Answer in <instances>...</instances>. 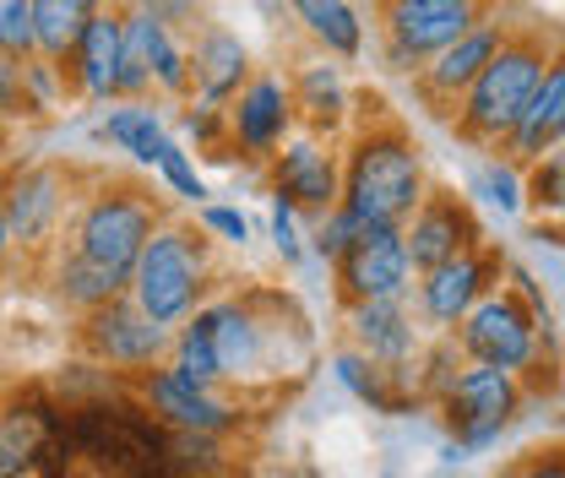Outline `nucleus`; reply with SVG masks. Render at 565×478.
Returning <instances> with one entry per match:
<instances>
[{"mask_svg": "<svg viewBox=\"0 0 565 478\" xmlns=\"http://www.w3.org/2000/svg\"><path fill=\"white\" fill-rule=\"evenodd\" d=\"M429 196L424 158L397 120H375L343 152V206L370 229H403Z\"/></svg>", "mask_w": 565, "mask_h": 478, "instance_id": "f257e3e1", "label": "nucleus"}, {"mask_svg": "<svg viewBox=\"0 0 565 478\" xmlns=\"http://www.w3.org/2000/svg\"><path fill=\"white\" fill-rule=\"evenodd\" d=\"M550 61H555V44H550L544 28H511L505 50L484 66V76L457 104L451 131L462 141H473V147H500L505 152L516 126H522V115H527V104H533V93H539V82H544V71H550Z\"/></svg>", "mask_w": 565, "mask_h": 478, "instance_id": "f03ea898", "label": "nucleus"}, {"mask_svg": "<svg viewBox=\"0 0 565 478\" xmlns=\"http://www.w3.org/2000/svg\"><path fill=\"white\" fill-rule=\"evenodd\" d=\"M158 229H163V212L152 202V191L109 180V185H98L87 202L76 206V217L66 229V251L82 256V262H98L109 273L131 277V267L141 262V251H147V240Z\"/></svg>", "mask_w": 565, "mask_h": 478, "instance_id": "7ed1b4c3", "label": "nucleus"}, {"mask_svg": "<svg viewBox=\"0 0 565 478\" xmlns=\"http://www.w3.org/2000/svg\"><path fill=\"white\" fill-rule=\"evenodd\" d=\"M207 273H212L207 240H196V229H185V223H163V229L147 240L141 262L131 267V299H137L158 327L180 332V327L202 310Z\"/></svg>", "mask_w": 565, "mask_h": 478, "instance_id": "20e7f679", "label": "nucleus"}, {"mask_svg": "<svg viewBox=\"0 0 565 478\" xmlns=\"http://www.w3.org/2000/svg\"><path fill=\"white\" fill-rule=\"evenodd\" d=\"M381 11V39H386V66L419 71L457 39H468L479 22H490V0H375Z\"/></svg>", "mask_w": 565, "mask_h": 478, "instance_id": "39448f33", "label": "nucleus"}, {"mask_svg": "<svg viewBox=\"0 0 565 478\" xmlns=\"http://www.w3.org/2000/svg\"><path fill=\"white\" fill-rule=\"evenodd\" d=\"M451 338H457L468 364H490V370H505V375L539 370V359H544V348H550V342H544V327L533 321V310L522 305V294H516L511 283H500L494 294H484Z\"/></svg>", "mask_w": 565, "mask_h": 478, "instance_id": "423d86ee", "label": "nucleus"}, {"mask_svg": "<svg viewBox=\"0 0 565 478\" xmlns=\"http://www.w3.org/2000/svg\"><path fill=\"white\" fill-rule=\"evenodd\" d=\"M435 408H440L451 446L484 452L522 413V375H505V370H490V364H462L457 381L435 397Z\"/></svg>", "mask_w": 565, "mask_h": 478, "instance_id": "0eeeda50", "label": "nucleus"}, {"mask_svg": "<svg viewBox=\"0 0 565 478\" xmlns=\"http://www.w3.org/2000/svg\"><path fill=\"white\" fill-rule=\"evenodd\" d=\"M76 338L87 348V359H98L109 370H141V375L158 370L163 353H174V332L158 327L131 294L115 299V305H104V310H93V316H82Z\"/></svg>", "mask_w": 565, "mask_h": 478, "instance_id": "6e6552de", "label": "nucleus"}, {"mask_svg": "<svg viewBox=\"0 0 565 478\" xmlns=\"http://www.w3.org/2000/svg\"><path fill=\"white\" fill-rule=\"evenodd\" d=\"M511 262L500 256V251H468V256H457V262H446V267H435V273H419L414 283V294H419V316L424 327H435L440 338H451L462 321H468V310L500 288V273H505Z\"/></svg>", "mask_w": 565, "mask_h": 478, "instance_id": "1a4fd4ad", "label": "nucleus"}, {"mask_svg": "<svg viewBox=\"0 0 565 478\" xmlns=\"http://www.w3.org/2000/svg\"><path fill=\"white\" fill-rule=\"evenodd\" d=\"M505 39H511V22L490 17V22H479L468 39H457L451 50H440L429 66L414 71V93H419L424 109L440 115V120H451V109L468 98V87H473V82L484 76V66L505 50Z\"/></svg>", "mask_w": 565, "mask_h": 478, "instance_id": "9d476101", "label": "nucleus"}, {"mask_svg": "<svg viewBox=\"0 0 565 478\" xmlns=\"http://www.w3.org/2000/svg\"><path fill=\"white\" fill-rule=\"evenodd\" d=\"M419 283L414 262H408V240L403 229H364L353 240V251L338 262V294L349 305H370V299H408V288Z\"/></svg>", "mask_w": 565, "mask_h": 478, "instance_id": "9b49d317", "label": "nucleus"}, {"mask_svg": "<svg viewBox=\"0 0 565 478\" xmlns=\"http://www.w3.org/2000/svg\"><path fill=\"white\" fill-rule=\"evenodd\" d=\"M403 240H408L414 273H435V267H446L468 251H484V229L457 191H429L419 212L403 223Z\"/></svg>", "mask_w": 565, "mask_h": 478, "instance_id": "f8f14e48", "label": "nucleus"}, {"mask_svg": "<svg viewBox=\"0 0 565 478\" xmlns=\"http://www.w3.org/2000/svg\"><path fill=\"white\" fill-rule=\"evenodd\" d=\"M273 196H282L299 217L321 223L327 212L343 206V163L316 137H294L273 158Z\"/></svg>", "mask_w": 565, "mask_h": 478, "instance_id": "ddd939ff", "label": "nucleus"}, {"mask_svg": "<svg viewBox=\"0 0 565 478\" xmlns=\"http://www.w3.org/2000/svg\"><path fill=\"white\" fill-rule=\"evenodd\" d=\"M0 191H6L17 251L39 256V251H50V245L61 240V217H66V174H61V169L28 163V169H17Z\"/></svg>", "mask_w": 565, "mask_h": 478, "instance_id": "4468645a", "label": "nucleus"}, {"mask_svg": "<svg viewBox=\"0 0 565 478\" xmlns=\"http://www.w3.org/2000/svg\"><path fill=\"white\" fill-rule=\"evenodd\" d=\"M294 131V93L278 76H250L245 93L228 104V141L245 158H278Z\"/></svg>", "mask_w": 565, "mask_h": 478, "instance_id": "2eb2a0df", "label": "nucleus"}, {"mask_svg": "<svg viewBox=\"0 0 565 478\" xmlns=\"http://www.w3.org/2000/svg\"><path fill=\"white\" fill-rule=\"evenodd\" d=\"M141 397H147L152 418H163L169 429H185V435H228V429L239 424V413L228 408L217 392L191 386V381L174 375L169 364H158V370L141 375Z\"/></svg>", "mask_w": 565, "mask_h": 478, "instance_id": "dca6fc26", "label": "nucleus"}, {"mask_svg": "<svg viewBox=\"0 0 565 478\" xmlns=\"http://www.w3.org/2000/svg\"><path fill=\"white\" fill-rule=\"evenodd\" d=\"M349 338L364 359H375L381 370H408L419 353V332L408 316V299H370V305H349Z\"/></svg>", "mask_w": 565, "mask_h": 478, "instance_id": "f3484780", "label": "nucleus"}, {"mask_svg": "<svg viewBox=\"0 0 565 478\" xmlns=\"http://www.w3.org/2000/svg\"><path fill=\"white\" fill-rule=\"evenodd\" d=\"M120 50H126V11H98L71 55V87L93 104H115L120 98Z\"/></svg>", "mask_w": 565, "mask_h": 478, "instance_id": "a211bd4d", "label": "nucleus"}, {"mask_svg": "<svg viewBox=\"0 0 565 478\" xmlns=\"http://www.w3.org/2000/svg\"><path fill=\"white\" fill-rule=\"evenodd\" d=\"M196 316H202V327L212 332L223 381L228 375L239 381V375L262 370V359H267V321L250 310V299H217V305H202Z\"/></svg>", "mask_w": 565, "mask_h": 478, "instance_id": "6ab92c4d", "label": "nucleus"}, {"mask_svg": "<svg viewBox=\"0 0 565 478\" xmlns=\"http://www.w3.org/2000/svg\"><path fill=\"white\" fill-rule=\"evenodd\" d=\"M555 147H565V50H555V61L544 71V82H539V93H533L516 137L505 147V158L527 169V163H539Z\"/></svg>", "mask_w": 565, "mask_h": 478, "instance_id": "aec40b11", "label": "nucleus"}, {"mask_svg": "<svg viewBox=\"0 0 565 478\" xmlns=\"http://www.w3.org/2000/svg\"><path fill=\"white\" fill-rule=\"evenodd\" d=\"M196 93H202V104H217V109H228L239 93H245V76H250V55H245V44L234 39V33H223V28H207L202 39H196Z\"/></svg>", "mask_w": 565, "mask_h": 478, "instance_id": "412c9836", "label": "nucleus"}, {"mask_svg": "<svg viewBox=\"0 0 565 478\" xmlns=\"http://www.w3.org/2000/svg\"><path fill=\"white\" fill-rule=\"evenodd\" d=\"M104 11V0H33V33H39V61L61 66L66 76L71 55L87 33V22Z\"/></svg>", "mask_w": 565, "mask_h": 478, "instance_id": "4be33fe9", "label": "nucleus"}, {"mask_svg": "<svg viewBox=\"0 0 565 478\" xmlns=\"http://www.w3.org/2000/svg\"><path fill=\"white\" fill-rule=\"evenodd\" d=\"M93 137L109 141V147H120V152H131L137 163H152V169H158V158L174 147L169 126H163V115L147 109V104H115V109L93 126Z\"/></svg>", "mask_w": 565, "mask_h": 478, "instance_id": "5701e85b", "label": "nucleus"}, {"mask_svg": "<svg viewBox=\"0 0 565 478\" xmlns=\"http://www.w3.org/2000/svg\"><path fill=\"white\" fill-rule=\"evenodd\" d=\"M55 294L66 299L71 310L93 316V310H104V305L126 299V294H131V277L109 273V267H98V262H82V256L61 251V262H55Z\"/></svg>", "mask_w": 565, "mask_h": 478, "instance_id": "b1692460", "label": "nucleus"}, {"mask_svg": "<svg viewBox=\"0 0 565 478\" xmlns=\"http://www.w3.org/2000/svg\"><path fill=\"white\" fill-rule=\"evenodd\" d=\"M50 408H6L0 413V478H28L50 440Z\"/></svg>", "mask_w": 565, "mask_h": 478, "instance_id": "393cba45", "label": "nucleus"}, {"mask_svg": "<svg viewBox=\"0 0 565 478\" xmlns=\"http://www.w3.org/2000/svg\"><path fill=\"white\" fill-rule=\"evenodd\" d=\"M288 93H294V109L305 115L310 131H338L343 115H349V93H343L338 66H305Z\"/></svg>", "mask_w": 565, "mask_h": 478, "instance_id": "a878e982", "label": "nucleus"}, {"mask_svg": "<svg viewBox=\"0 0 565 478\" xmlns=\"http://www.w3.org/2000/svg\"><path fill=\"white\" fill-rule=\"evenodd\" d=\"M288 6H294V17L305 22V33H310L321 50H332V55H359L364 22H359L353 0H288Z\"/></svg>", "mask_w": 565, "mask_h": 478, "instance_id": "bb28decb", "label": "nucleus"}, {"mask_svg": "<svg viewBox=\"0 0 565 478\" xmlns=\"http://www.w3.org/2000/svg\"><path fill=\"white\" fill-rule=\"evenodd\" d=\"M332 370H338L343 392H353L364 408H375V413H403L408 408V397L392 386V375H397V370H381V364H375V359H364L359 348H343V353L332 359Z\"/></svg>", "mask_w": 565, "mask_h": 478, "instance_id": "cd10ccee", "label": "nucleus"}, {"mask_svg": "<svg viewBox=\"0 0 565 478\" xmlns=\"http://www.w3.org/2000/svg\"><path fill=\"white\" fill-rule=\"evenodd\" d=\"M152 93V11H126V50H120V104H141Z\"/></svg>", "mask_w": 565, "mask_h": 478, "instance_id": "c85d7f7f", "label": "nucleus"}, {"mask_svg": "<svg viewBox=\"0 0 565 478\" xmlns=\"http://www.w3.org/2000/svg\"><path fill=\"white\" fill-rule=\"evenodd\" d=\"M169 370H174V375H185L191 386H207V392H217V381H223V364H217V348H212V332L202 327V316H191V321L174 332Z\"/></svg>", "mask_w": 565, "mask_h": 478, "instance_id": "c756f323", "label": "nucleus"}, {"mask_svg": "<svg viewBox=\"0 0 565 478\" xmlns=\"http://www.w3.org/2000/svg\"><path fill=\"white\" fill-rule=\"evenodd\" d=\"M468 191L479 196V202H490L494 212H522L527 206V169L522 163H511V158H484L479 169H473V180H468Z\"/></svg>", "mask_w": 565, "mask_h": 478, "instance_id": "7c9ffc66", "label": "nucleus"}, {"mask_svg": "<svg viewBox=\"0 0 565 478\" xmlns=\"http://www.w3.org/2000/svg\"><path fill=\"white\" fill-rule=\"evenodd\" d=\"M163 457H169L174 474H185V478H217L223 474L217 435H185V429H174V435L163 440Z\"/></svg>", "mask_w": 565, "mask_h": 478, "instance_id": "2f4dec72", "label": "nucleus"}, {"mask_svg": "<svg viewBox=\"0 0 565 478\" xmlns=\"http://www.w3.org/2000/svg\"><path fill=\"white\" fill-rule=\"evenodd\" d=\"M527 206L539 217H565V147L527 163Z\"/></svg>", "mask_w": 565, "mask_h": 478, "instance_id": "473e14b6", "label": "nucleus"}, {"mask_svg": "<svg viewBox=\"0 0 565 478\" xmlns=\"http://www.w3.org/2000/svg\"><path fill=\"white\" fill-rule=\"evenodd\" d=\"M191 76H196V71H191V61H185V50H180L174 33L152 17V87H163V93L180 98V93L191 87Z\"/></svg>", "mask_w": 565, "mask_h": 478, "instance_id": "72a5a7b5", "label": "nucleus"}, {"mask_svg": "<svg viewBox=\"0 0 565 478\" xmlns=\"http://www.w3.org/2000/svg\"><path fill=\"white\" fill-rule=\"evenodd\" d=\"M0 55L11 61H39V33H33V0H0Z\"/></svg>", "mask_w": 565, "mask_h": 478, "instance_id": "f704fd0d", "label": "nucleus"}, {"mask_svg": "<svg viewBox=\"0 0 565 478\" xmlns=\"http://www.w3.org/2000/svg\"><path fill=\"white\" fill-rule=\"evenodd\" d=\"M364 229H370V223H359L349 206H338V212H327V217L316 223V234H310V251H316L321 262H332V267H338V262H343V256L353 251V240H359Z\"/></svg>", "mask_w": 565, "mask_h": 478, "instance_id": "c9c22d12", "label": "nucleus"}, {"mask_svg": "<svg viewBox=\"0 0 565 478\" xmlns=\"http://www.w3.org/2000/svg\"><path fill=\"white\" fill-rule=\"evenodd\" d=\"M158 174H163V185H169V191H174L180 202L207 206V202H202V196H207V180L196 174V163H191V152H185L180 141H174V147H169V152L158 158Z\"/></svg>", "mask_w": 565, "mask_h": 478, "instance_id": "e433bc0d", "label": "nucleus"}, {"mask_svg": "<svg viewBox=\"0 0 565 478\" xmlns=\"http://www.w3.org/2000/svg\"><path fill=\"white\" fill-rule=\"evenodd\" d=\"M22 115H39V104L28 93V71L22 61L0 55V120H22Z\"/></svg>", "mask_w": 565, "mask_h": 478, "instance_id": "4c0bfd02", "label": "nucleus"}, {"mask_svg": "<svg viewBox=\"0 0 565 478\" xmlns=\"http://www.w3.org/2000/svg\"><path fill=\"white\" fill-rule=\"evenodd\" d=\"M196 223H202L207 234H217L223 245H245V240H250V217H245L239 206L207 202V206H196Z\"/></svg>", "mask_w": 565, "mask_h": 478, "instance_id": "58836bf2", "label": "nucleus"}, {"mask_svg": "<svg viewBox=\"0 0 565 478\" xmlns=\"http://www.w3.org/2000/svg\"><path fill=\"white\" fill-rule=\"evenodd\" d=\"M273 245H278V256H282V267H299L305 262V240H299V212L282 202V196H273Z\"/></svg>", "mask_w": 565, "mask_h": 478, "instance_id": "ea45409f", "label": "nucleus"}, {"mask_svg": "<svg viewBox=\"0 0 565 478\" xmlns=\"http://www.w3.org/2000/svg\"><path fill=\"white\" fill-rule=\"evenodd\" d=\"M511 478H565V440H555V446H539V452H527L516 468H511Z\"/></svg>", "mask_w": 565, "mask_h": 478, "instance_id": "a19ab883", "label": "nucleus"}, {"mask_svg": "<svg viewBox=\"0 0 565 478\" xmlns=\"http://www.w3.org/2000/svg\"><path fill=\"white\" fill-rule=\"evenodd\" d=\"M196 6H202V0H141V11H152L163 28H174V22H191V17H196Z\"/></svg>", "mask_w": 565, "mask_h": 478, "instance_id": "79ce46f5", "label": "nucleus"}, {"mask_svg": "<svg viewBox=\"0 0 565 478\" xmlns=\"http://www.w3.org/2000/svg\"><path fill=\"white\" fill-rule=\"evenodd\" d=\"M17 256V234H11V212H6V191H0V267Z\"/></svg>", "mask_w": 565, "mask_h": 478, "instance_id": "37998d69", "label": "nucleus"}, {"mask_svg": "<svg viewBox=\"0 0 565 478\" xmlns=\"http://www.w3.org/2000/svg\"><path fill=\"white\" fill-rule=\"evenodd\" d=\"M278 478H321V474H316V468H282Z\"/></svg>", "mask_w": 565, "mask_h": 478, "instance_id": "c03bdc74", "label": "nucleus"}, {"mask_svg": "<svg viewBox=\"0 0 565 478\" xmlns=\"http://www.w3.org/2000/svg\"><path fill=\"white\" fill-rule=\"evenodd\" d=\"M505 478H511V474H505Z\"/></svg>", "mask_w": 565, "mask_h": 478, "instance_id": "a18cd8bd", "label": "nucleus"}]
</instances>
